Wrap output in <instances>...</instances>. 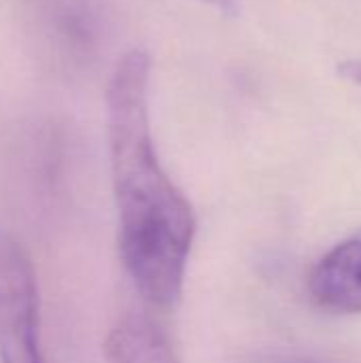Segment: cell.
I'll list each match as a JSON object with an SVG mask.
<instances>
[{"instance_id": "6da1fadb", "label": "cell", "mask_w": 361, "mask_h": 363, "mask_svg": "<svg viewBox=\"0 0 361 363\" xmlns=\"http://www.w3.org/2000/svg\"><path fill=\"white\" fill-rule=\"evenodd\" d=\"M151 55L128 49L106 87V130L119 219V253L145 302L172 308L196 236L189 200L160 164L149 117Z\"/></svg>"}, {"instance_id": "52a82bcc", "label": "cell", "mask_w": 361, "mask_h": 363, "mask_svg": "<svg viewBox=\"0 0 361 363\" xmlns=\"http://www.w3.org/2000/svg\"><path fill=\"white\" fill-rule=\"evenodd\" d=\"M204 2H211V4H215V6H219L223 11H234V0H204Z\"/></svg>"}, {"instance_id": "5b68a950", "label": "cell", "mask_w": 361, "mask_h": 363, "mask_svg": "<svg viewBox=\"0 0 361 363\" xmlns=\"http://www.w3.org/2000/svg\"><path fill=\"white\" fill-rule=\"evenodd\" d=\"M338 77L361 87V60H345L338 64Z\"/></svg>"}, {"instance_id": "277c9868", "label": "cell", "mask_w": 361, "mask_h": 363, "mask_svg": "<svg viewBox=\"0 0 361 363\" xmlns=\"http://www.w3.org/2000/svg\"><path fill=\"white\" fill-rule=\"evenodd\" d=\"M104 357L109 363H181L160 328L143 317H128L113 328Z\"/></svg>"}, {"instance_id": "3957f363", "label": "cell", "mask_w": 361, "mask_h": 363, "mask_svg": "<svg viewBox=\"0 0 361 363\" xmlns=\"http://www.w3.org/2000/svg\"><path fill=\"white\" fill-rule=\"evenodd\" d=\"M313 300L332 313H361V240H345L328 251L309 277Z\"/></svg>"}, {"instance_id": "8992f818", "label": "cell", "mask_w": 361, "mask_h": 363, "mask_svg": "<svg viewBox=\"0 0 361 363\" xmlns=\"http://www.w3.org/2000/svg\"><path fill=\"white\" fill-rule=\"evenodd\" d=\"M255 363H330L311 355H268Z\"/></svg>"}, {"instance_id": "7a4b0ae2", "label": "cell", "mask_w": 361, "mask_h": 363, "mask_svg": "<svg viewBox=\"0 0 361 363\" xmlns=\"http://www.w3.org/2000/svg\"><path fill=\"white\" fill-rule=\"evenodd\" d=\"M0 363H45L34 268L21 245L4 230H0Z\"/></svg>"}]
</instances>
